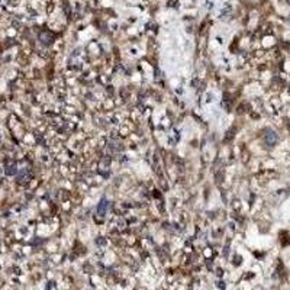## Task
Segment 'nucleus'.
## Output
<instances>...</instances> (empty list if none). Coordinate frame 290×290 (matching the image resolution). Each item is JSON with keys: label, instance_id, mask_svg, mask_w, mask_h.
<instances>
[{"label": "nucleus", "instance_id": "1", "mask_svg": "<svg viewBox=\"0 0 290 290\" xmlns=\"http://www.w3.org/2000/svg\"><path fill=\"white\" fill-rule=\"evenodd\" d=\"M106 206H107V203H106V200H103V202H102V205L99 206V213H100V215H105Z\"/></svg>", "mask_w": 290, "mask_h": 290}]
</instances>
